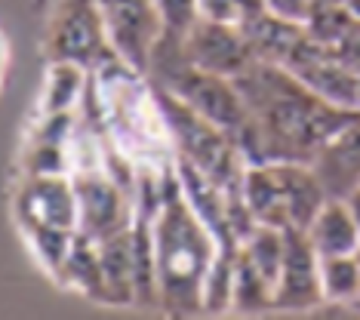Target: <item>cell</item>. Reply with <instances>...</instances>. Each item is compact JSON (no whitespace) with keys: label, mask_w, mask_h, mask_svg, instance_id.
I'll list each match as a JSON object with an SVG mask.
<instances>
[{"label":"cell","mask_w":360,"mask_h":320,"mask_svg":"<svg viewBox=\"0 0 360 320\" xmlns=\"http://www.w3.org/2000/svg\"><path fill=\"white\" fill-rule=\"evenodd\" d=\"M111 53L129 68L148 74L151 59L163 40V22L154 0H96Z\"/></svg>","instance_id":"8992f818"},{"label":"cell","mask_w":360,"mask_h":320,"mask_svg":"<svg viewBox=\"0 0 360 320\" xmlns=\"http://www.w3.org/2000/svg\"><path fill=\"white\" fill-rule=\"evenodd\" d=\"M105 281V305H133L136 302V256L129 228L96 241Z\"/></svg>","instance_id":"8fae6325"},{"label":"cell","mask_w":360,"mask_h":320,"mask_svg":"<svg viewBox=\"0 0 360 320\" xmlns=\"http://www.w3.org/2000/svg\"><path fill=\"white\" fill-rule=\"evenodd\" d=\"M305 237L317 256H348L360 250V234L345 197H326L323 207L305 225Z\"/></svg>","instance_id":"7c38bea8"},{"label":"cell","mask_w":360,"mask_h":320,"mask_svg":"<svg viewBox=\"0 0 360 320\" xmlns=\"http://www.w3.org/2000/svg\"><path fill=\"white\" fill-rule=\"evenodd\" d=\"M259 13H265L262 0H198L200 19L234 25V28H243V25L252 22Z\"/></svg>","instance_id":"2e32d148"},{"label":"cell","mask_w":360,"mask_h":320,"mask_svg":"<svg viewBox=\"0 0 360 320\" xmlns=\"http://www.w3.org/2000/svg\"><path fill=\"white\" fill-rule=\"evenodd\" d=\"M357 265H360V250H357Z\"/></svg>","instance_id":"cb8c5ba5"},{"label":"cell","mask_w":360,"mask_h":320,"mask_svg":"<svg viewBox=\"0 0 360 320\" xmlns=\"http://www.w3.org/2000/svg\"><path fill=\"white\" fill-rule=\"evenodd\" d=\"M274 311V286L252 268V262L237 250L234 286H231V314H265Z\"/></svg>","instance_id":"9a60e30c"},{"label":"cell","mask_w":360,"mask_h":320,"mask_svg":"<svg viewBox=\"0 0 360 320\" xmlns=\"http://www.w3.org/2000/svg\"><path fill=\"white\" fill-rule=\"evenodd\" d=\"M219 250H222L219 237L191 210V203L185 200L182 188L176 182V172H169L158 207L151 212L158 308L173 317L200 314L203 281H207Z\"/></svg>","instance_id":"7a4b0ae2"},{"label":"cell","mask_w":360,"mask_h":320,"mask_svg":"<svg viewBox=\"0 0 360 320\" xmlns=\"http://www.w3.org/2000/svg\"><path fill=\"white\" fill-rule=\"evenodd\" d=\"M342 4H345V10L360 22V0H342Z\"/></svg>","instance_id":"7402d4cb"},{"label":"cell","mask_w":360,"mask_h":320,"mask_svg":"<svg viewBox=\"0 0 360 320\" xmlns=\"http://www.w3.org/2000/svg\"><path fill=\"white\" fill-rule=\"evenodd\" d=\"M323 302L321 293V256L314 246L308 243L305 231L290 228L283 243V262L281 274L274 283V311H302V314H314Z\"/></svg>","instance_id":"9c48e42d"},{"label":"cell","mask_w":360,"mask_h":320,"mask_svg":"<svg viewBox=\"0 0 360 320\" xmlns=\"http://www.w3.org/2000/svg\"><path fill=\"white\" fill-rule=\"evenodd\" d=\"M154 89H158L163 117H167L176 158L198 167L203 176L212 179L225 194L237 197L240 194V182H243V169H247V158H243V151L237 148L234 136L225 133L216 123H210L207 117H200L198 111H191L182 98H176L160 84H154Z\"/></svg>","instance_id":"277c9868"},{"label":"cell","mask_w":360,"mask_h":320,"mask_svg":"<svg viewBox=\"0 0 360 320\" xmlns=\"http://www.w3.org/2000/svg\"><path fill=\"white\" fill-rule=\"evenodd\" d=\"M93 71L77 62H50L37 98V114H75L86 105Z\"/></svg>","instance_id":"4fadbf2b"},{"label":"cell","mask_w":360,"mask_h":320,"mask_svg":"<svg viewBox=\"0 0 360 320\" xmlns=\"http://www.w3.org/2000/svg\"><path fill=\"white\" fill-rule=\"evenodd\" d=\"M10 62H13V46H10L6 31L0 28V93H4V87H6V77H10Z\"/></svg>","instance_id":"d6986e66"},{"label":"cell","mask_w":360,"mask_h":320,"mask_svg":"<svg viewBox=\"0 0 360 320\" xmlns=\"http://www.w3.org/2000/svg\"><path fill=\"white\" fill-rule=\"evenodd\" d=\"M240 194L256 225H271L281 231H305V225L330 197L321 176L305 160L247 163Z\"/></svg>","instance_id":"3957f363"},{"label":"cell","mask_w":360,"mask_h":320,"mask_svg":"<svg viewBox=\"0 0 360 320\" xmlns=\"http://www.w3.org/2000/svg\"><path fill=\"white\" fill-rule=\"evenodd\" d=\"M357 111H360V93H357Z\"/></svg>","instance_id":"603a6c76"},{"label":"cell","mask_w":360,"mask_h":320,"mask_svg":"<svg viewBox=\"0 0 360 320\" xmlns=\"http://www.w3.org/2000/svg\"><path fill=\"white\" fill-rule=\"evenodd\" d=\"M262 4H265V10L277 15V19L292 22V25H308L311 13L317 10L321 0H262Z\"/></svg>","instance_id":"ac0fdd59"},{"label":"cell","mask_w":360,"mask_h":320,"mask_svg":"<svg viewBox=\"0 0 360 320\" xmlns=\"http://www.w3.org/2000/svg\"><path fill=\"white\" fill-rule=\"evenodd\" d=\"M182 56L194 68L222 74V77H231V80L240 77L256 62V53H252L243 28L210 22V19L194 22V28L182 40Z\"/></svg>","instance_id":"ba28073f"},{"label":"cell","mask_w":360,"mask_h":320,"mask_svg":"<svg viewBox=\"0 0 360 320\" xmlns=\"http://www.w3.org/2000/svg\"><path fill=\"white\" fill-rule=\"evenodd\" d=\"M321 293H323V302L314 314H321V311L342 314V305L357 299L360 295L357 252H348V256H321Z\"/></svg>","instance_id":"5bb4252c"},{"label":"cell","mask_w":360,"mask_h":320,"mask_svg":"<svg viewBox=\"0 0 360 320\" xmlns=\"http://www.w3.org/2000/svg\"><path fill=\"white\" fill-rule=\"evenodd\" d=\"M154 10L163 22V40H179V44L200 19L198 0H154Z\"/></svg>","instance_id":"e0dca14e"},{"label":"cell","mask_w":360,"mask_h":320,"mask_svg":"<svg viewBox=\"0 0 360 320\" xmlns=\"http://www.w3.org/2000/svg\"><path fill=\"white\" fill-rule=\"evenodd\" d=\"M342 314H348V317H360V295H357V299H351L348 305H342Z\"/></svg>","instance_id":"44dd1931"},{"label":"cell","mask_w":360,"mask_h":320,"mask_svg":"<svg viewBox=\"0 0 360 320\" xmlns=\"http://www.w3.org/2000/svg\"><path fill=\"white\" fill-rule=\"evenodd\" d=\"M13 216L22 228L77 231V191L68 172H22L13 191Z\"/></svg>","instance_id":"52a82bcc"},{"label":"cell","mask_w":360,"mask_h":320,"mask_svg":"<svg viewBox=\"0 0 360 320\" xmlns=\"http://www.w3.org/2000/svg\"><path fill=\"white\" fill-rule=\"evenodd\" d=\"M330 197H345L360 185V114L311 160Z\"/></svg>","instance_id":"30bf717a"},{"label":"cell","mask_w":360,"mask_h":320,"mask_svg":"<svg viewBox=\"0 0 360 320\" xmlns=\"http://www.w3.org/2000/svg\"><path fill=\"white\" fill-rule=\"evenodd\" d=\"M345 203H348V210H351V219H354V225H357V234H360V185H354L351 191L345 194Z\"/></svg>","instance_id":"ffe728a7"},{"label":"cell","mask_w":360,"mask_h":320,"mask_svg":"<svg viewBox=\"0 0 360 320\" xmlns=\"http://www.w3.org/2000/svg\"><path fill=\"white\" fill-rule=\"evenodd\" d=\"M44 53L50 62H77L89 71L114 59L96 0H62L46 25Z\"/></svg>","instance_id":"5b68a950"},{"label":"cell","mask_w":360,"mask_h":320,"mask_svg":"<svg viewBox=\"0 0 360 320\" xmlns=\"http://www.w3.org/2000/svg\"><path fill=\"white\" fill-rule=\"evenodd\" d=\"M86 105L96 114V127L111 151L139 179L163 182L173 172L176 148L148 74L129 68L114 56L93 68Z\"/></svg>","instance_id":"6da1fadb"}]
</instances>
